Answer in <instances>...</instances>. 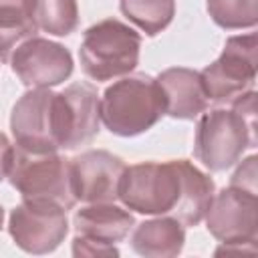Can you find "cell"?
Wrapping results in <instances>:
<instances>
[{
  "label": "cell",
  "instance_id": "obj_1",
  "mask_svg": "<svg viewBox=\"0 0 258 258\" xmlns=\"http://www.w3.org/2000/svg\"><path fill=\"white\" fill-rule=\"evenodd\" d=\"M119 198L141 214H171L183 226L202 222L214 200V181L185 159L125 167Z\"/></svg>",
  "mask_w": 258,
  "mask_h": 258
},
{
  "label": "cell",
  "instance_id": "obj_2",
  "mask_svg": "<svg viewBox=\"0 0 258 258\" xmlns=\"http://www.w3.org/2000/svg\"><path fill=\"white\" fill-rule=\"evenodd\" d=\"M230 111L216 109L206 113L196 129V157L210 169L222 171L230 167L256 143V95L244 93Z\"/></svg>",
  "mask_w": 258,
  "mask_h": 258
},
{
  "label": "cell",
  "instance_id": "obj_3",
  "mask_svg": "<svg viewBox=\"0 0 258 258\" xmlns=\"http://www.w3.org/2000/svg\"><path fill=\"white\" fill-rule=\"evenodd\" d=\"M101 119L117 135H137L147 131L165 113V103L157 81L135 75L109 87L101 101Z\"/></svg>",
  "mask_w": 258,
  "mask_h": 258
},
{
  "label": "cell",
  "instance_id": "obj_4",
  "mask_svg": "<svg viewBox=\"0 0 258 258\" xmlns=\"http://www.w3.org/2000/svg\"><path fill=\"white\" fill-rule=\"evenodd\" d=\"M8 177L24 200L54 202L64 210L73 208L77 202L71 179V161L56 155V151L30 153L16 145Z\"/></svg>",
  "mask_w": 258,
  "mask_h": 258
},
{
  "label": "cell",
  "instance_id": "obj_5",
  "mask_svg": "<svg viewBox=\"0 0 258 258\" xmlns=\"http://www.w3.org/2000/svg\"><path fill=\"white\" fill-rule=\"evenodd\" d=\"M139 34L119 20H103L85 32L79 56L83 71L95 81H107L135 69Z\"/></svg>",
  "mask_w": 258,
  "mask_h": 258
},
{
  "label": "cell",
  "instance_id": "obj_6",
  "mask_svg": "<svg viewBox=\"0 0 258 258\" xmlns=\"http://www.w3.org/2000/svg\"><path fill=\"white\" fill-rule=\"evenodd\" d=\"M206 214L208 230L228 244L216 254H256L244 250V246H254L258 236V200L254 191L230 185L212 200Z\"/></svg>",
  "mask_w": 258,
  "mask_h": 258
},
{
  "label": "cell",
  "instance_id": "obj_7",
  "mask_svg": "<svg viewBox=\"0 0 258 258\" xmlns=\"http://www.w3.org/2000/svg\"><path fill=\"white\" fill-rule=\"evenodd\" d=\"M10 125L18 147L30 153H54L62 141L58 93L28 91L14 105Z\"/></svg>",
  "mask_w": 258,
  "mask_h": 258
},
{
  "label": "cell",
  "instance_id": "obj_8",
  "mask_svg": "<svg viewBox=\"0 0 258 258\" xmlns=\"http://www.w3.org/2000/svg\"><path fill=\"white\" fill-rule=\"evenodd\" d=\"M258 36L254 32L232 36L220 58L200 77L206 97L216 103H232L254 83L258 62Z\"/></svg>",
  "mask_w": 258,
  "mask_h": 258
},
{
  "label": "cell",
  "instance_id": "obj_9",
  "mask_svg": "<svg viewBox=\"0 0 258 258\" xmlns=\"http://www.w3.org/2000/svg\"><path fill=\"white\" fill-rule=\"evenodd\" d=\"M64 208L44 200H24L10 216V234L14 242L32 254L54 250L67 234Z\"/></svg>",
  "mask_w": 258,
  "mask_h": 258
},
{
  "label": "cell",
  "instance_id": "obj_10",
  "mask_svg": "<svg viewBox=\"0 0 258 258\" xmlns=\"http://www.w3.org/2000/svg\"><path fill=\"white\" fill-rule=\"evenodd\" d=\"M12 71L18 79L36 89L62 83L73 71L69 50L46 38H28L12 52Z\"/></svg>",
  "mask_w": 258,
  "mask_h": 258
},
{
  "label": "cell",
  "instance_id": "obj_11",
  "mask_svg": "<svg viewBox=\"0 0 258 258\" xmlns=\"http://www.w3.org/2000/svg\"><path fill=\"white\" fill-rule=\"evenodd\" d=\"M125 165L107 151H87L71 159V179L77 200L99 204L119 198Z\"/></svg>",
  "mask_w": 258,
  "mask_h": 258
},
{
  "label": "cell",
  "instance_id": "obj_12",
  "mask_svg": "<svg viewBox=\"0 0 258 258\" xmlns=\"http://www.w3.org/2000/svg\"><path fill=\"white\" fill-rule=\"evenodd\" d=\"M60 97V121H62V145L64 149H75L91 141L99 131L101 101L97 91L87 83L71 85Z\"/></svg>",
  "mask_w": 258,
  "mask_h": 258
},
{
  "label": "cell",
  "instance_id": "obj_13",
  "mask_svg": "<svg viewBox=\"0 0 258 258\" xmlns=\"http://www.w3.org/2000/svg\"><path fill=\"white\" fill-rule=\"evenodd\" d=\"M157 85H159L161 95H163L165 113L171 117L194 119L208 105L202 77L196 71L169 69V71L159 75Z\"/></svg>",
  "mask_w": 258,
  "mask_h": 258
},
{
  "label": "cell",
  "instance_id": "obj_14",
  "mask_svg": "<svg viewBox=\"0 0 258 258\" xmlns=\"http://www.w3.org/2000/svg\"><path fill=\"white\" fill-rule=\"evenodd\" d=\"M131 226H133V216L117 206H111L109 202H99L75 214L77 236L109 246L125 238Z\"/></svg>",
  "mask_w": 258,
  "mask_h": 258
},
{
  "label": "cell",
  "instance_id": "obj_15",
  "mask_svg": "<svg viewBox=\"0 0 258 258\" xmlns=\"http://www.w3.org/2000/svg\"><path fill=\"white\" fill-rule=\"evenodd\" d=\"M183 246V230L175 218L143 222L133 234V248L143 256H175Z\"/></svg>",
  "mask_w": 258,
  "mask_h": 258
},
{
  "label": "cell",
  "instance_id": "obj_16",
  "mask_svg": "<svg viewBox=\"0 0 258 258\" xmlns=\"http://www.w3.org/2000/svg\"><path fill=\"white\" fill-rule=\"evenodd\" d=\"M26 10L36 24L50 34L64 36L77 26V0H26Z\"/></svg>",
  "mask_w": 258,
  "mask_h": 258
},
{
  "label": "cell",
  "instance_id": "obj_17",
  "mask_svg": "<svg viewBox=\"0 0 258 258\" xmlns=\"http://www.w3.org/2000/svg\"><path fill=\"white\" fill-rule=\"evenodd\" d=\"M36 24L32 22L26 4L0 6V60H8L18 44L32 38Z\"/></svg>",
  "mask_w": 258,
  "mask_h": 258
},
{
  "label": "cell",
  "instance_id": "obj_18",
  "mask_svg": "<svg viewBox=\"0 0 258 258\" xmlns=\"http://www.w3.org/2000/svg\"><path fill=\"white\" fill-rule=\"evenodd\" d=\"M121 10L141 30H145L147 34H157L171 22L175 2L173 0H121Z\"/></svg>",
  "mask_w": 258,
  "mask_h": 258
},
{
  "label": "cell",
  "instance_id": "obj_19",
  "mask_svg": "<svg viewBox=\"0 0 258 258\" xmlns=\"http://www.w3.org/2000/svg\"><path fill=\"white\" fill-rule=\"evenodd\" d=\"M208 12L224 28L252 26L258 20V0H208Z\"/></svg>",
  "mask_w": 258,
  "mask_h": 258
},
{
  "label": "cell",
  "instance_id": "obj_20",
  "mask_svg": "<svg viewBox=\"0 0 258 258\" xmlns=\"http://www.w3.org/2000/svg\"><path fill=\"white\" fill-rule=\"evenodd\" d=\"M73 252H75V256H115L117 248L109 246V244L87 240L83 236H77L73 240Z\"/></svg>",
  "mask_w": 258,
  "mask_h": 258
},
{
  "label": "cell",
  "instance_id": "obj_21",
  "mask_svg": "<svg viewBox=\"0 0 258 258\" xmlns=\"http://www.w3.org/2000/svg\"><path fill=\"white\" fill-rule=\"evenodd\" d=\"M232 185L256 194V157H248L242 163V167L232 177Z\"/></svg>",
  "mask_w": 258,
  "mask_h": 258
},
{
  "label": "cell",
  "instance_id": "obj_22",
  "mask_svg": "<svg viewBox=\"0 0 258 258\" xmlns=\"http://www.w3.org/2000/svg\"><path fill=\"white\" fill-rule=\"evenodd\" d=\"M12 157H14V147L10 145L6 135L0 133V179H4L8 175L10 165H12Z\"/></svg>",
  "mask_w": 258,
  "mask_h": 258
},
{
  "label": "cell",
  "instance_id": "obj_23",
  "mask_svg": "<svg viewBox=\"0 0 258 258\" xmlns=\"http://www.w3.org/2000/svg\"><path fill=\"white\" fill-rule=\"evenodd\" d=\"M26 4V0H0V6H20Z\"/></svg>",
  "mask_w": 258,
  "mask_h": 258
},
{
  "label": "cell",
  "instance_id": "obj_24",
  "mask_svg": "<svg viewBox=\"0 0 258 258\" xmlns=\"http://www.w3.org/2000/svg\"><path fill=\"white\" fill-rule=\"evenodd\" d=\"M2 216H4V214H2V208H0V228H2Z\"/></svg>",
  "mask_w": 258,
  "mask_h": 258
}]
</instances>
